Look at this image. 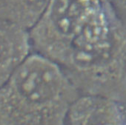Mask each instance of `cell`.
I'll return each instance as SVG.
<instances>
[{"mask_svg": "<svg viewBox=\"0 0 126 125\" xmlns=\"http://www.w3.org/2000/svg\"><path fill=\"white\" fill-rule=\"evenodd\" d=\"M58 65L81 95L119 99L126 90V24L110 0L92 10Z\"/></svg>", "mask_w": 126, "mask_h": 125, "instance_id": "obj_1", "label": "cell"}, {"mask_svg": "<svg viewBox=\"0 0 126 125\" xmlns=\"http://www.w3.org/2000/svg\"><path fill=\"white\" fill-rule=\"evenodd\" d=\"M80 95L57 63L33 52L0 88V125H66Z\"/></svg>", "mask_w": 126, "mask_h": 125, "instance_id": "obj_2", "label": "cell"}, {"mask_svg": "<svg viewBox=\"0 0 126 125\" xmlns=\"http://www.w3.org/2000/svg\"><path fill=\"white\" fill-rule=\"evenodd\" d=\"M102 0H50L29 30L33 53L59 64L71 40L92 10Z\"/></svg>", "mask_w": 126, "mask_h": 125, "instance_id": "obj_3", "label": "cell"}, {"mask_svg": "<svg viewBox=\"0 0 126 125\" xmlns=\"http://www.w3.org/2000/svg\"><path fill=\"white\" fill-rule=\"evenodd\" d=\"M66 125H126V106L114 98L80 95L69 110Z\"/></svg>", "mask_w": 126, "mask_h": 125, "instance_id": "obj_4", "label": "cell"}, {"mask_svg": "<svg viewBox=\"0 0 126 125\" xmlns=\"http://www.w3.org/2000/svg\"><path fill=\"white\" fill-rule=\"evenodd\" d=\"M32 53L29 30L0 19V88Z\"/></svg>", "mask_w": 126, "mask_h": 125, "instance_id": "obj_5", "label": "cell"}, {"mask_svg": "<svg viewBox=\"0 0 126 125\" xmlns=\"http://www.w3.org/2000/svg\"><path fill=\"white\" fill-rule=\"evenodd\" d=\"M50 0H0V19L30 30L45 13Z\"/></svg>", "mask_w": 126, "mask_h": 125, "instance_id": "obj_6", "label": "cell"}, {"mask_svg": "<svg viewBox=\"0 0 126 125\" xmlns=\"http://www.w3.org/2000/svg\"><path fill=\"white\" fill-rule=\"evenodd\" d=\"M116 11L126 24V0H110Z\"/></svg>", "mask_w": 126, "mask_h": 125, "instance_id": "obj_7", "label": "cell"}]
</instances>
